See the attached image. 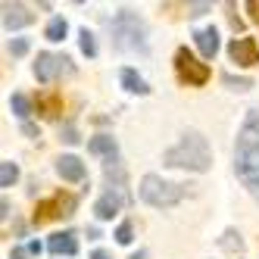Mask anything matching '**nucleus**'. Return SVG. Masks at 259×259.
<instances>
[{"label":"nucleus","instance_id":"f257e3e1","mask_svg":"<svg viewBox=\"0 0 259 259\" xmlns=\"http://www.w3.org/2000/svg\"><path fill=\"white\" fill-rule=\"evenodd\" d=\"M162 162L169 165V169L209 172V165H212V150H209V141L203 138L200 132H184V135H181V141L162 153Z\"/></svg>","mask_w":259,"mask_h":259},{"label":"nucleus","instance_id":"f03ea898","mask_svg":"<svg viewBox=\"0 0 259 259\" xmlns=\"http://www.w3.org/2000/svg\"><path fill=\"white\" fill-rule=\"evenodd\" d=\"M109 34H113V47L125 53H147V31L144 22L132 10H119L109 19Z\"/></svg>","mask_w":259,"mask_h":259},{"label":"nucleus","instance_id":"7ed1b4c3","mask_svg":"<svg viewBox=\"0 0 259 259\" xmlns=\"http://www.w3.org/2000/svg\"><path fill=\"white\" fill-rule=\"evenodd\" d=\"M138 194H141L144 203H150L156 209H165V206H175V203H181L188 197V188H184V184H172L159 175H144Z\"/></svg>","mask_w":259,"mask_h":259},{"label":"nucleus","instance_id":"20e7f679","mask_svg":"<svg viewBox=\"0 0 259 259\" xmlns=\"http://www.w3.org/2000/svg\"><path fill=\"white\" fill-rule=\"evenodd\" d=\"M175 72H178L181 81H188V84H194V88H200V84L209 81V66L200 63L188 47H178V50H175Z\"/></svg>","mask_w":259,"mask_h":259},{"label":"nucleus","instance_id":"39448f33","mask_svg":"<svg viewBox=\"0 0 259 259\" xmlns=\"http://www.w3.org/2000/svg\"><path fill=\"white\" fill-rule=\"evenodd\" d=\"M234 172L250 188V194L259 191V147H253V150H237L234 153Z\"/></svg>","mask_w":259,"mask_h":259},{"label":"nucleus","instance_id":"423d86ee","mask_svg":"<svg viewBox=\"0 0 259 259\" xmlns=\"http://www.w3.org/2000/svg\"><path fill=\"white\" fill-rule=\"evenodd\" d=\"M75 209V197L72 194H57L44 203H38V209H34V225H44L50 219H63V215H72Z\"/></svg>","mask_w":259,"mask_h":259},{"label":"nucleus","instance_id":"0eeeda50","mask_svg":"<svg viewBox=\"0 0 259 259\" xmlns=\"http://www.w3.org/2000/svg\"><path fill=\"white\" fill-rule=\"evenodd\" d=\"M228 57H231L237 66L250 69V66L259 63V44H256L253 38H234V41L228 44Z\"/></svg>","mask_w":259,"mask_h":259},{"label":"nucleus","instance_id":"6e6552de","mask_svg":"<svg viewBox=\"0 0 259 259\" xmlns=\"http://www.w3.org/2000/svg\"><path fill=\"white\" fill-rule=\"evenodd\" d=\"M122 206H125V194H122V188H109V191L94 203V215H97L100 222H106V219H113Z\"/></svg>","mask_w":259,"mask_h":259},{"label":"nucleus","instance_id":"1a4fd4ad","mask_svg":"<svg viewBox=\"0 0 259 259\" xmlns=\"http://www.w3.org/2000/svg\"><path fill=\"white\" fill-rule=\"evenodd\" d=\"M253 147H259V109H250L237 132V150H253Z\"/></svg>","mask_w":259,"mask_h":259},{"label":"nucleus","instance_id":"9d476101","mask_svg":"<svg viewBox=\"0 0 259 259\" xmlns=\"http://www.w3.org/2000/svg\"><path fill=\"white\" fill-rule=\"evenodd\" d=\"M88 150L97 153V156H103V159H106L103 165L119 162V147H116L113 135H97V138H91V141H88Z\"/></svg>","mask_w":259,"mask_h":259},{"label":"nucleus","instance_id":"9b49d317","mask_svg":"<svg viewBox=\"0 0 259 259\" xmlns=\"http://www.w3.org/2000/svg\"><path fill=\"white\" fill-rule=\"evenodd\" d=\"M34 22V16L22 7V4H4V28L16 31V28H25Z\"/></svg>","mask_w":259,"mask_h":259},{"label":"nucleus","instance_id":"f8f14e48","mask_svg":"<svg viewBox=\"0 0 259 259\" xmlns=\"http://www.w3.org/2000/svg\"><path fill=\"white\" fill-rule=\"evenodd\" d=\"M60 75V57L57 53H38V63H34V78L41 84H50Z\"/></svg>","mask_w":259,"mask_h":259},{"label":"nucleus","instance_id":"ddd939ff","mask_svg":"<svg viewBox=\"0 0 259 259\" xmlns=\"http://www.w3.org/2000/svg\"><path fill=\"white\" fill-rule=\"evenodd\" d=\"M47 250L53 256H75L78 253V240H75V234H72V231H60V234H53L47 240Z\"/></svg>","mask_w":259,"mask_h":259},{"label":"nucleus","instance_id":"4468645a","mask_svg":"<svg viewBox=\"0 0 259 259\" xmlns=\"http://www.w3.org/2000/svg\"><path fill=\"white\" fill-rule=\"evenodd\" d=\"M57 175L63 178V181H84V162L78 159V156H60L57 159Z\"/></svg>","mask_w":259,"mask_h":259},{"label":"nucleus","instance_id":"2eb2a0df","mask_svg":"<svg viewBox=\"0 0 259 259\" xmlns=\"http://www.w3.org/2000/svg\"><path fill=\"white\" fill-rule=\"evenodd\" d=\"M194 41H197V47H200V53L206 60H212L215 53H219V31L209 25V28H200L197 34H194Z\"/></svg>","mask_w":259,"mask_h":259},{"label":"nucleus","instance_id":"dca6fc26","mask_svg":"<svg viewBox=\"0 0 259 259\" xmlns=\"http://www.w3.org/2000/svg\"><path fill=\"white\" fill-rule=\"evenodd\" d=\"M119 78H122V88H125V91H132V94H141V97H144V94H150V88H147V81L138 75L135 69H128V66H125V69L119 72Z\"/></svg>","mask_w":259,"mask_h":259},{"label":"nucleus","instance_id":"f3484780","mask_svg":"<svg viewBox=\"0 0 259 259\" xmlns=\"http://www.w3.org/2000/svg\"><path fill=\"white\" fill-rule=\"evenodd\" d=\"M63 109V100H60V94H53V91H47V94H41L38 97V113L41 116H57Z\"/></svg>","mask_w":259,"mask_h":259},{"label":"nucleus","instance_id":"a211bd4d","mask_svg":"<svg viewBox=\"0 0 259 259\" xmlns=\"http://www.w3.org/2000/svg\"><path fill=\"white\" fill-rule=\"evenodd\" d=\"M66 19H63V16H53V19L47 22V28H44V38L47 41H63L66 38Z\"/></svg>","mask_w":259,"mask_h":259},{"label":"nucleus","instance_id":"6ab92c4d","mask_svg":"<svg viewBox=\"0 0 259 259\" xmlns=\"http://www.w3.org/2000/svg\"><path fill=\"white\" fill-rule=\"evenodd\" d=\"M19 178V165L13 159H4L0 162V188H13V181Z\"/></svg>","mask_w":259,"mask_h":259},{"label":"nucleus","instance_id":"aec40b11","mask_svg":"<svg viewBox=\"0 0 259 259\" xmlns=\"http://www.w3.org/2000/svg\"><path fill=\"white\" fill-rule=\"evenodd\" d=\"M10 109L19 119H28V113H31V103H28V97H22V94H13L10 97Z\"/></svg>","mask_w":259,"mask_h":259},{"label":"nucleus","instance_id":"412c9836","mask_svg":"<svg viewBox=\"0 0 259 259\" xmlns=\"http://www.w3.org/2000/svg\"><path fill=\"white\" fill-rule=\"evenodd\" d=\"M219 244L225 247V250H231V253H240V250H244V240H240V234H237V231H231V228H228L225 234H222Z\"/></svg>","mask_w":259,"mask_h":259},{"label":"nucleus","instance_id":"4be33fe9","mask_svg":"<svg viewBox=\"0 0 259 259\" xmlns=\"http://www.w3.org/2000/svg\"><path fill=\"white\" fill-rule=\"evenodd\" d=\"M78 38H81V53H84V57H97V41H94V34H91L88 28H81Z\"/></svg>","mask_w":259,"mask_h":259},{"label":"nucleus","instance_id":"5701e85b","mask_svg":"<svg viewBox=\"0 0 259 259\" xmlns=\"http://www.w3.org/2000/svg\"><path fill=\"white\" fill-rule=\"evenodd\" d=\"M222 81H225L231 91H247V88H253V81L250 78H234V75H222Z\"/></svg>","mask_w":259,"mask_h":259},{"label":"nucleus","instance_id":"b1692460","mask_svg":"<svg viewBox=\"0 0 259 259\" xmlns=\"http://www.w3.org/2000/svg\"><path fill=\"white\" fill-rule=\"evenodd\" d=\"M60 141H66V144H78L81 138H78V132H75V125H63V128H60Z\"/></svg>","mask_w":259,"mask_h":259},{"label":"nucleus","instance_id":"393cba45","mask_svg":"<svg viewBox=\"0 0 259 259\" xmlns=\"http://www.w3.org/2000/svg\"><path fill=\"white\" fill-rule=\"evenodd\" d=\"M116 240L119 244H132V222H122L116 228Z\"/></svg>","mask_w":259,"mask_h":259},{"label":"nucleus","instance_id":"a878e982","mask_svg":"<svg viewBox=\"0 0 259 259\" xmlns=\"http://www.w3.org/2000/svg\"><path fill=\"white\" fill-rule=\"evenodd\" d=\"M10 53H13V57H25V53H28V41H25V38L10 41Z\"/></svg>","mask_w":259,"mask_h":259},{"label":"nucleus","instance_id":"bb28decb","mask_svg":"<svg viewBox=\"0 0 259 259\" xmlns=\"http://www.w3.org/2000/svg\"><path fill=\"white\" fill-rule=\"evenodd\" d=\"M247 10L253 16V22H259V0H247Z\"/></svg>","mask_w":259,"mask_h":259},{"label":"nucleus","instance_id":"cd10ccee","mask_svg":"<svg viewBox=\"0 0 259 259\" xmlns=\"http://www.w3.org/2000/svg\"><path fill=\"white\" fill-rule=\"evenodd\" d=\"M28 256H31V253L22 250V247H13V250H10V259H28Z\"/></svg>","mask_w":259,"mask_h":259},{"label":"nucleus","instance_id":"c85d7f7f","mask_svg":"<svg viewBox=\"0 0 259 259\" xmlns=\"http://www.w3.org/2000/svg\"><path fill=\"white\" fill-rule=\"evenodd\" d=\"M188 10H191V16H203V13L209 10V4H191Z\"/></svg>","mask_w":259,"mask_h":259},{"label":"nucleus","instance_id":"c756f323","mask_svg":"<svg viewBox=\"0 0 259 259\" xmlns=\"http://www.w3.org/2000/svg\"><path fill=\"white\" fill-rule=\"evenodd\" d=\"M0 219H4V222L10 219V200H7V197L0 200Z\"/></svg>","mask_w":259,"mask_h":259},{"label":"nucleus","instance_id":"7c9ffc66","mask_svg":"<svg viewBox=\"0 0 259 259\" xmlns=\"http://www.w3.org/2000/svg\"><path fill=\"white\" fill-rule=\"evenodd\" d=\"M22 132H25L28 138H38V128H34L31 122H22Z\"/></svg>","mask_w":259,"mask_h":259},{"label":"nucleus","instance_id":"2f4dec72","mask_svg":"<svg viewBox=\"0 0 259 259\" xmlns=\"http://www.w3.org/2000/svg\"><path fill=\"white\" fill-rule=\"evenodd\" d=\"M28 253H31V256L41 253V244H38V240H31V244H28Z\"/></svg>","mask_w":259,"mask_h":259},{"label":"nucleus","instance_id":"473e14b6","mask_svg":"<svg viewBox=\"0 0 259 259\" xmlns=\"http://www.w3.org/2000/svg\"><path fill=\"white\" fill-rule=\"evenodd\" d=\"M91 259H109V253L106 250H94V253H91Z\"/></svg>","mask_w":259,"mask_h":259},{"label":"nucleus","instance_id":"72a5a7b5","mask_svg":"<svg viewBox=\"0 0 259 259\" xmlns=\"http://www.w3.org/2000/svg\"><path fill=\"white\" fill-rule=\"evenodd\" d=\"M132 259H147V253H144V250H141V253H135V256H132Z\"/></svg>","mask_w":259,"mask_h":259},{"label":"nucleus","instance_id":"f704fd0d","mask_svg":"<svg viewBox=\"0 0 259 259\" xmlns=\"http://www.w3.org/2000/svg\"><path fill=\"white\" fill-rule=\"evenodd\" d=\"M253 197H256V200H259V191H253Z\"/></svg>","mask_w":259,"mask_h":259}]
</instances>
